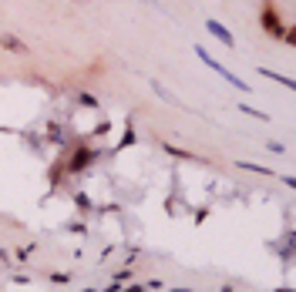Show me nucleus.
<instances>
[{"instance_id": "2", "label": "nucleus", "mask_w": 296, "mask_h": 292, "mask_svg": "<svg viewBox=\"0 0 296 292\" xmlns=\"http://www.w3.org/2000/svg\"><path fill=\"white\" fill-rule=\"evenodd\" d=\"M205 31H209L212 37H219V41H222L226 47H236V37L229 34V27H222L219 21H205Z\"/></svg>"}, {"instance_id": "3", "label": "nucleus", "mask_w": 296, "mask_h": 292, "mask_svg": "<svg viewBox=\"0 0 296 292\" xmlns=\"http://www.w3.org/2000/svg\"><path fill=\"white\" fill-rule=\"evenodd\" d=\"M0 44L7 47V51H14V54H24V51H27V47H24L21 41H17V37H4V41H0Z\"/></svg>"}, {"instance_id": "1", "label": "nucleus", "mask_w": 296, "mask_h": 292, "mask_svg": "<svg viewBox=\"0 0 296 292\" xmlns=\"http://www.w3.org/2000/svg\"><path fill=\"white\" fill-rule=\"evenodd\" d=\"M195 54H199V61H202L205 68H212V71H216V74H219V78H226L229 84H232V88L246 91V81H242V78H236V74H232V71H229L226 64H219V61H216V57H212V54H209L205 47H195Z\"/></svg>"}, {"instance_id": "4", "label": "nucleus", "mask_w": 296, "mask_h": 292, "mask_svg": "<svg viewBox=\"0 0 296 292\" xmlns=\"http://www.w3.org/2000/svg\"><path fill=\"white\" fill-rule=\"evenodd\" d=\"M239 111H246V114H252V118H259V121H269V114H266V111H259V108H249V104H246V101H242V104H239Z\"/></svg>"}, {"instance_id": "5", "label": "nucleus", "mask_w": 296, "mask_h": 292, "mask_svg": "<svg viewBox=\"0 0 296 292\" xmlns=\"http://www.w3.org/2000/svg\"><path fill=\"white\" fill-rule=\"evenodd\" d=\"M141 289H145V285H131V289H125V292H141Z\"/></svg>"}]
</instances>
